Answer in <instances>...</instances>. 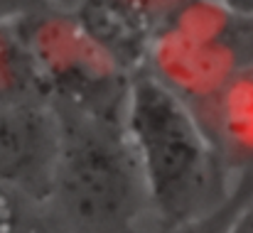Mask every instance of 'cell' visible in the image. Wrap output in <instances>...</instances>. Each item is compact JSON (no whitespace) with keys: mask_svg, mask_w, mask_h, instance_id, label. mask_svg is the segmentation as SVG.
<instances>
[{"mask_svg":"<svg viewBox=\"0 0 253 233\" xmlns=\"http://www.w3.org/2000/svg\"><path fill=\"white\" fill-rule=\"evenodd\" d=\"M226 10L244 15V17H253V0H219Z\"/></svg>","mask_w":253,"mask_h":233,"instance_id":"14","label":"cell"},{"mask_svg":"<svg viewBox=\"0 0 253 233\" xmlns=\"http://www.w3.org/2000/svg\"><path fill=\"white\" fill-rule=\"evenodd\" d=\"M79 2H82V0H49V5H52L54 10H64V12H74V10L79 7Z\"/></svg>","mask_w":253,"mask_h":233,"instance_id":"15","label":"cell"},{"mask_svg":"<svg viewBox=\"0 0 253 233\" xmlns=\"http://www.w3.org/2000/svg\"><path fill=\"white\" fill-rule=\"evenodd\" d=\"M0 103H49L40 74L15 22L0 20Z\"/></svg>","mask_w":253,"mask_h":233,"instance_id":"8","label":"cell"},{"mask_svg":"<svg viewBox=\"0 0 253 233\" xmlns=\"http://www.w3.org/2000/svg\"><path fill=\"white\" fill-rule=\"evenodd\" d=\"M249 64L253 17L226 10L219 0H179L163 22L143 69L197 113Z\"/></svg>","mask_w":253,"mask_h":233,"instance_id":"3","label":"cell"},{"mask_svg":"<svg viewBox=\"0 0 253 233\" xmlns=\"http://www.w3.org/2000/svg\"><path fill=\"white\" fill-rule=\"evenodd\" d=\"M253 194V172L251 174H239L229 189V196L216 206L211 209L209 214H202L197 219H189V221H182L177 226H169L163 229L160 233H226L229 231V224L231 219L236 216L239 206Z\"/></svg>","mask_w":253,"mask_h":233,"instance_id":"9","label":"cell"},{"mask_svg":"<svg viewBox=\"0 0 253 233\" xmlns=\"http://www.w3.org/2000/svg\"><path fill=\"white\" fill-rule=\"evenodd\" d=\"M47 7H52L49 0H0V20L17 22V20L42 12Z\"/></svg>","mask_w":253,"mask_h":233,"instance_id":"11","label":"cell"},{"mask_svg":"<svg viewBox=\"0 0 253 233\" xmlns=\"http://www.w3.org/2000/svg\"><path fill=\"white\" fill-rule=\"evenodd\" d=\"M231 179L253 172V64L231 77L192 113Z\"/></svg>","mask_w":253,"mask_h":233,"instance_id":"7","label":"cell"},{"mask_svg":"<svg viewBox=\"0 0 253 233\" xmlns=\"http://www.w3.org/2000/svg\"><path fill=\"white\" fill-rule=\"evenodd\" d=\"M52 111L59 145L47 216L62 233H135L150 204L123 120Z\"/></svg>","mask_w":253,"mask_h":233,"instance_id":"2","label":"cell"},{"mask_svg":"<svg viewBox=\"0 0 253 233\" xmlns=\"http://www.w3.org/2000/svg\"><path fill=\"white\" fill-rule=\"evenodd\" d=\"M30 201H25L22 196H17L10 189L0 187V233H15L32 214Z\"/></svg>","mask_w":253,"mask_h":233,"instance_id":"10","label":"cell"},{"mask_svg":"<svg viewBox=\"0 0 253 233\" xmlns=\"http://www.w3.org/2000/svg\"><path fill=\"white\" fill-rule=\"evenodd\" d=\"M15 233H62L57 226H54V221L44 214H30L27 216V221L17 229Z\"/></svg>","mask_w":253,"mask_h":233,"instance_id":"13","label":"cell"},{"mask_svg":"<svg viewBox=\"0 0 253 233\" xmlns=\"http://www.w3.org/2000/svg\"><path fill=\"white\" fill-rule=\"evenodd\" d=\"M59 145L49 103H0V187L44 206Z\"/></svg>","mask_w":253,"mask_h":233,"instance_id":"5","label":"cell"},{"mask_svg":"<svg viewBox=\"0 0 253 233\" xmlns=\"http://www.w3.org/2000/svg\"><path fill=\"white\" fill-rule=\"evenodd\" d=\"M226 233H253V194L239 206Z\"/></svg>","mask_w":253,"mask_h":233,"instance_id":"12","label":"cell"},{"mask_svg":"<svg viewBox=\"0 0 253 233\" xmlns=\"http://www.w3.org/2000/svg\"><path fill=\"white\" fill-rule=\"evenodd\" d=\"M15 25L44 78L49 106L123 120L130 74L86 35L72 12L47 7Z\"/></svg>","mask_w":253,"mask_h":233,"instance_id":"4","label":"cell"},{"mask_svg":"<svg viewBox=\"0 0 253 233\" xmlns=\"http://www.w3.org/2000/svg\"><path fill=\"white\" fill-rule=\"evenodd\" d=\"M123 128L163 229L216 209L234 184L192 111L145 69L128 83Z\"/></svg>","mask_w":253,"mask_h":233,"instance_id":"1","label":"cell"},{"mask_svg":"<svg viewBox=\"0 0 253 233\" xmlns=\"http://www.w3.org/2000/svg\"><path fill=\"white\" fill-rule=\"evenodd\" d=\"M179 0H82L72 12L86 35L130 77L148 62L150 47Z\"/></svg>","mask_w":253,"mask_h":233,"instance_id":"6","label":"cell"}]
</instances>
